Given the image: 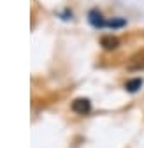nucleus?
<instances>
[{
    "mask_svg": "<svg viewBox=\"0 0 144 148\" xmlns=\"http://www.w3.org/2000/svg\"><path fill=\"white\" fill-rule=\"evenodd\" d=\"M102 46L104 48H107V49H114L116 46H118V39L116 37H111V35H107V37H102Z\"/></svg>",
    "mask_w": 144,
    "mask_h": 148,
    "instance_id": "3",
    "label": "nucleus"
},
{
    "mask_svg": "<svg viewBox=\"0 0 144 148\" xmlns=\"http://www.w3.org/2000/svg\"><path fill=\"white\" fill-rule=\"evenodd\" d=\"M141 86H142V79H139V78L127 81V90H128V92H137Z\"/></svg>",
    "mask_w": 144,
    "mask_h": 148,
    "instance_id": "4",
    "label": "nucleus"
},
{
    "mask_svg": "<svg viewBox=\"0 0 144 148\" xmlns=\"http://www.w3.org/2000/svg\"><path fill=\"white\" fill-rule=\"evenodd\" d=\"M90 108H92V104H90L88 99H76L74 102H72V111L77 115H86L90 113Z\"/></svg>",
    "mask_w": 144,
    "mask_h": 148,
    "instance_id": "2",
    "label": "nucleus"
},
{
    "mask_svg": "<svg viewBox=\"0 0 144 148\" xmlns=\"http://www.w3.org/2000/svg\"><path fill=\"white\" fill-rule=\"evenodd\" d=\"M90 21H92V25L95 27H123L125 21L123 20H116V21H104V18L100 12L97 11H92L90 12Z\"/></svg>",
    "mask_w": 144,
    "mask_h": 148,
    "instance_id": "1",
    "label": "nucleus"
}]
</instances>
